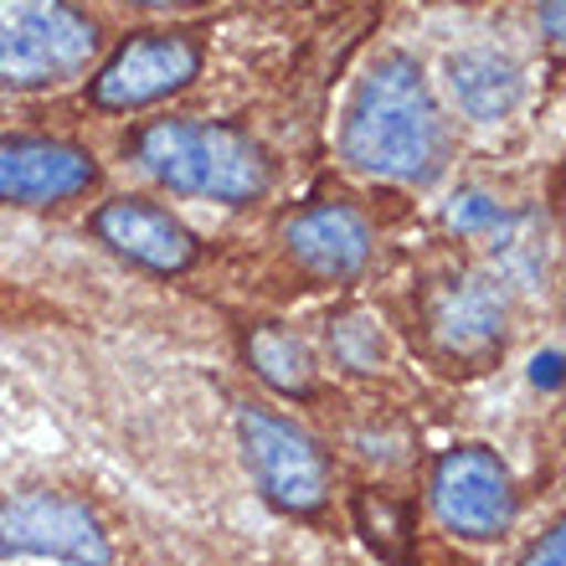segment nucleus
<instances>
[{
  "label": "nucleus",
  "mask_w": 566,
  "mask_h": 566,
  "mask_svg": "<svg viewBox=\"0 0 566 566\" xmlns=\"http://www.w3.org/2000/svg\"><path fill=\"white\" fill-rule=\"evenodd\" d=\"M531 381H536L541 391L566 387V356H562V350H541V356L531 360Z\"/></svg>",
  "instance_id": "nucleus-18"
},
{
  "label": "nucleus",
  "mask_w": 566,
  "mask_h": 566,
  "mask_svg": "<svg viewBox=\"0 0 566 566\" xmlns=\"http://www.w3.org/2000/svg\"><path fill=\"white\" fill-rule=\"evenodd\" d=\"M238 432H242V453H248L258 490L269 494L273 505L289 510V515H314L325 505L329 463L314 448L310 432H298L294 422L273 418V412H258V407L238 412Z\"/></svg>",
  "instance_id": "nucleus-4"
},
{
  "label": "nucleus",
  "mask_w": 566,
  "mask_h": 566,
  "mask_svg": "<svg viewBox=\"0 0 566 566\" xmlns=\"http://www.w3.org/2000/svg\"><path fill=\"white\" fill-rule=\"evenodd\" d=\"M448 222L459 227V232H490V227L505 222V211L500 201H490L484 191H463L453 207H448Z\"/></svg>",
  "instance_id": "nucleus-16"
},
{
  "label": "nucleus",
  "mask_w": 566,
  "mask_h": 566,
  "mask_svg": "<svg viewBox=\"0 0 566 566\" xmlns=\"http://www.w3.org/2000/svg\"><path fill=\"white\" fill-rule=\"evenodd\" d=\"M139 6H191V0H139Z\"/></svg>",
  "instance_id": "nucleus-20"
},
{
  "label": "nucleus",
  "mask_w": 566,
  "mask_h": 566,
  "mask_svg": "<svg viewBox=\"0 0 566 566\" xmlns=\"http://www.w3.org/2000/svg\"><path fill=\"white\" fill-rule=\"evenodd\" d=\"M98 52V27L73 0H0V83L42 88L77 77Z\"/></svg>",
  "instance_id": "nucleus-3"
},
{
  "label": "nucleus",
  "mask_w": 566,
  "mask_h": 566,
  "mask_svg": "<svg viewBox=\"0 0 566 566\" xmlns=\"http://www.w3.org/2000/svg\"><path fill=\"white\" fill-rule=\"evenodd\" d=\"M0 552L6 556H46L67 566H108V536L98 531L88 505L67 494L27 490L0 500Z\"/></svg>",
  "instance_id": "nucleus-5"
},
{
  "label": "nucleus",
  "mask_w": 566,
  "mask_h": 566,
  "mask_svg": "<svg viewBox=\"0 0 566 566\" xmlns=\"http://www.w3.org/2000/svg\"><path fill=\"white\" fill-rule=\"evenodd\" d=\"M248 360H253V371L263 376L273 391H283V397H310L314 391V360H310V350H304V340L289 335V329L258 325L253 335H248Z\"/></svg>",
  "instance_id": "nucleus-13"
},
{
  "label": "nucleus",
  "mask_w": 566,
  "mask_h": 566,
  "mask_svg": "<svg viewBox=\"0 0 566 566\" xmlns=\"http://www.w3.org/2000/svg\"><path fill=\"white\" fill-rule=\"evenodd\" d=\"M135 160L180 196L253 201L269 191V155L232 124L160 119L135 135Z\"/></svg>",
  "instance_id": "nucleus-2"
},
{
  "label": "nucleus",
  "mask_w": 566,
  "mask_h": 566,
  "mask_svg": "<svg viewBox=\"0 0 566 566\" xmlns=\"http://www.w3.org/2000/svg\"><path fill=\"white\" fill-rule=\"evenodd\" d=\"M283 248L314 279H356L371 258V227L356 207L319 201V207H304L298 217L283 222Z\"/></svg>",
  "instance_id": "nucleus-9"
},
{
  "label": "nucleus",
  "mask_w": 566,
  "mask_h": 566,
  "mask_svg": "<svg viewBox=\"0 0 566 566\" xmlns=\"http://www.w3.org/2000/svg\"><path fill=\"white\" fill-rule=\"evenodd\" d=\"M448 88H453L469 119H505L510 108L521 104V67L490 52V46H469L459 57H448Z\"/></svg>",
  "instance_id": "nucleus-12"
},
{
  "label": "nucleus",
  "mask_w": 566,
  "mask_h": 566,
  "mask_svg": "<svg viewBox=\"0 0 566 566\" xmlns=\"http://www.w3.org/2000/svg\"><path fill=\"white\" fill-rule=\"evenodd\" d=\"M201 67L191 36H170V31H145L104 62V73L93 77V104L98 108H145L155 98H170L186 88Z\"/></svg>",
  "instance_id": "nucleus-7"
},
{
  "label": "nucleus",
  "mask_w": 566,
  "mask_h": 566,
  "mask_svg": "<svg viewBox=\"0 0 566 566\" xmlns=\"http://www.w3.org/2000/svg\"><path fill=\"white\" fill-rule=\"evenodd\" d=\"M521 566H566V521L556 525L552 536H541L531 552H525Z\"/></svg>",
  "instance_id": "nucleus-17"
},
{
  "label": "nucleus",
  "mask_w": 566,
  "mask_h": 566,
  "mask_svg": "<svg viewBox=\"0 0 566 566\" xmlns=\"http://www.w3.org/2000/svg\"><path fill=\"white\" fill-rule=\"evenodd\" d=\"M345 160L381 180L422 186L448 160V124L432 104L422 67L402 52H387L366 67L340 129Z\"/></svg>",
  "instance_id": "nucleus-1"
},
{
  "label": "nucleus",
  "mask_w": 566,
  "mask_h": 566,
  "mask_svg": "<svg viewBox=\"0 0 566 566\" xmlns=\"http://www.w3.org/2000/svg\"><path fill=\"white\" fill-rule=\"evenodd\" d=\"M93 232L119 258H129V263H139L149 273H180V269H191V258H196L191 232L170 211L149 207V201H108L93 217Z\"/></svg>",
  "instance_id": "nucleus-10"
},
{
  "label": "nucleus",
  "mask_w": 566,
  "mask_h": 566,
  "mask_svg": "<svg viewBox=\"0 0 566 566\" xmlns=\"http://www.w3.org/2000/svg\"><path fill=\"white\" fill-rule=\"evenodd\" d=\"M356 521H360V531H366V541H371L387 562H407V510L402 505H391L381 494H360Z\"/></svg>",
  "instance_id": "nucleus-14"
},
{
  "label": "nucleus",
  "mask_w": 566,
  "mask_h": 566,
  "mask_svg": "<svg viewBox=\"0 0 566 566\" xmlns=\"http://www.w3.org/2000/svg\"><path fill=\"white\" fill-rule=\"evenodd\" d=\"M98 176L88 149L67 139H0V207H57Z\"/></svg>",
  "instance_id": "nucleus-8"
},
{
  "label": "nucleus",
  "mask_w": 566,
  "mask_h": 566,
  "mask_svg": "<svg viewBox=\"0 0 566 566\" xmlns=\"http://www.w3.org/2000/svg\"><path fill=\"white\" fill-rule=\"evenodd\" d=\"M432 335L448 356L484 360L494 345L505 340V298L500 289H490L484 279H459L432 294Z\"/></svg>",
  "instance_id": "nucleus-11"
},
{
  "label": "nucleus",
  "mask_w": 566,
  "mask_h": 566,
  "mask_svg": "<svg viewBox=\"0 0 566 566\" xmlns=\"http://www.w3.org/2000/svg\"><path fill=\"white\" fill-rule=\"evenodd\" d=\"M329 345H335L340 366H350V371H376V360H381V329H376V319H366V314L335 319V325H329Z\"/></svg>",
  "instance_id": "nucleus-15"
},
{
  "label": "nucleus",
  "mask_w": 566,
  "mask_h": 566,
  "mask_svg": "<svg viewBox=\"0 0 566 566\" xmlns=\"http://www.w3.org/2000/svg\"><path fill=\"white\" fill-rule=\"evenodd\" d=\"M432 515L459 531V536H500L515 515V490H510V469L494 459L490 448H453L432 463Z\"/></svg>",
  "instance_id": "nucleus-6"
},
{
  "label": "nucleus",
  "mask_w": 566,
  "mask_h": 566,
  "mask_svg": "<svg viewBox=\"0 0 566 566\" xmlns=\"http://www.w3.org/2000/svg\"><path fill=\"white\" fill-rule=\"evenodd\" d=\"M541 27H546L552 42L566 46V0H541Z\"/></svg>",
  "instance_id": "nucleus-19"
}]
</instances>
